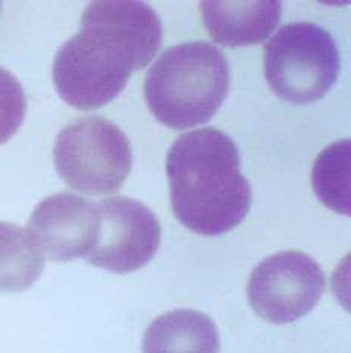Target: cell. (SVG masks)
<instances>
[{
    "instance_id": "1",
    "label": "cell",
    "mask_w": 351,
    "mask_h": 353,
    "mask_svg": "<svg viewBox=\"0 0 351 353\" xmlns=\"http://www.w3.org/2000/svg\"><path fill=\"white\" fill-rule=\"evenodd\" d=\"M162 21L143 2H94L81 30L53 62L61 99L78 110H95L123 92L133 71L147 67L162 47Z\"/></svg>"
},
{
    "instance_id": "2",
    "label": "cell",
    "mask_w": 351,
    "mask_h": 353,
    "mask_svg": "<svg viewBox=\"0 0 351 353\" xmlns=\"http://www.w3.org/2000/svg\"><path fill=\"white\" fill-rule=\"evenodd\" d=\"M234 141L217 128L189 132L166 159L171 204L177 219L201 236H220L240 225L252 204Z\"/></svg>"
},
{
    "instance_id": "3",
    "label": "cell",
    "mask_w": 351,
    "mask_h": 353,
    "mask_svg": "<svg viewBox=\"0 0 351 353\" xmlns=\"http://www.w3.org/2000/svg\"><path fill=\"white\" fill-rule=\"evenodd\" d=\"M229 90V65L210 43L169 47L149 68L143 94L157 121L175 128L209 123Z\"/></svg>"
},
{
    "instance_id": "4",
    "label": "cell",
    "mask_w": 351,
    "mask_h": 353,
    "mask_svg": "<svg viewBox=\"0 0 351 353\" xmlns=\"http://www.w3.org/2000/svg\"><path fill=\"white\" fill-rule=\"evenodd\" d=\"M54 166L70 188L107 196L123 188L131 171V145L116 124L83 117L63 127L54 142Z\"/></svg>"
},
{
    "instance_id": "5",
    "label": "cell",
    "mask_w": 351,
    "mask_h": 353,
    "mask_svg": "<svg viewBox=\"0 0 351 353\" xmlns=\"http://www.w3.org/2000/svg\"><path fill=\"white\" fill-rule=\"evenodd\" d=\"M339 70L337 43L314 23L282 26L264 49V71L271 91L290 103L323 99L337 82Z\"/></svg>"
},
{
    "instance_id": "6",
    "label": "cell",
    "mask_w": 351,
    "mask_h": 353,
    "mask_svg": "<svg viewBox=\"0 0 351 353\" xmlns=\"http://www.w3.org/2000/svg\"><path fill=\"white\" fill-rule=\"evenodd\" d=\"M324 288V272L314 259L300 251H282L253 269L247 298L266 322L286 325L312 311Z\"/></svg>"
},
{
    "instance_id": "7",
    "label": "cell",
    "mask_w": 351,
    "mask_h": 353,
    "mask_svg": "<svg viewBox=\"0 0 351 353\" xmlns=\"http://www.w3.org/2000/svg\"><path fill=\"white\" fill-rule=\"evenodd\" d=\"M98 232L85 260L114 274H130L145 266L160 246L162 227L147 205L127 196L97 204Z\"/></svg>"
},
{
    "instance_id": "8",
    "label": "cell",
    "mask_w": 351,
    "mask_h": 353,
    "mask_svg": "<svg viewBox=\"0 0 351 353\" xmlns=\"http://www.w3.org/2000/svg\"><path fill=\"white\" fill-rule=\"evenodd\" d=\"M98 223L97 204L71 192H59L35 207L28 232L44 259L68 263L85 259L91 251Z\"/></svg>"
},
{
    "instance_id": "9",
    "label": "cell",
    "mask_w": 351,
    "mask_h": 353,
    "mask_svg": "<svg viewBox=\"0 0 351 353\" xmlns=\"http://www.w3.org/2000/svg\"><path fill=\"white\" fill-rule=\"evenodd\" d=\"M277 0L255 2H202V21L214 41L228 47L259 44L270 37L281 20Z\"/></svg>"
},
{
    "instance_id": "10",
    "label": "cell",
    "mask_w": 351,
    "mask_h": 353,
    "mask_svg": "<svg viewBox=\"0 0 351 353\" xmlns=\"http://www.w3.org/2000/svg\"><path fill=\"white\" fill-rule=\"evenodd\" d=\"M143 353H219L220 340L213 320L196 310H173L147 329Z\"/></svg>"
},
{
    "instance_id": "11",
    "label": "cell",
    "mask_w": 351,
    "mask_h": 353,
    "mask_svg": "<svg viewBox=\"0 0 351 353\" xmlns=\"http://www.w3.org/2000/svg\"><path fill=\"white\" fill-rule=\"evenodd\" d=\"M45 259L28 230L0 222V293H21L34 285Z\"/></svg>"
},
{
    "instance_id": "12",
    "label": "cell",
    "mask_w": 351,
    "mask_h": 353,
    "mask_svg": "<svg viewBox=\"0 0 351 353\" xmlns=\"http://www.w3.org/2000/svg\"><path fill=\"white\" fill-rule=\"evenodd\" d=\"M312 188L330 210L351 212V143L342 139L324 148L312 168Z\"/></svg>"
},
{
    "instance_id": "13",
    "label": "cell",
    "mask_w": 351,
    "mask_h": 353,
    "mask_svg": "<svg viewBox=\"0 0 351 353\" xmlns=\"http://www.w3.org/2000/svg\"><path fill=\"white\" fill-rule=\"evenodd\" d=\"M25 115V91L17 77L0 67V145L17 133Z\"/></svg>"
}]
</instances>
